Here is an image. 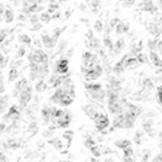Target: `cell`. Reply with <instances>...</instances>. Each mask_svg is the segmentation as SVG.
<instances>
[{
  "instance_id": "cell-12",
  "label": "cell",
  "mask_w": 162,
  "mask_h": 162,
  "mask_svg": "<svg viewBox=\"0 0 162 162\" xmlns=\"http://www.w3.org/2000/svg\"><path fill=\"white\" fill-rule=\"evenodd\" d=\"M42 115L43 119L46 123H49L51 120V108L45 107L42 110Z\"/></svg>"
},
{
  "instance_id": "cell-2",
  "label": "cell",
  "mask_w": 162,
  "mask_h": 162,
  "mask_svg": "<svg viewBox=\"0 0 162 162\" xmlns=\"http://www.w3.org/2000/svg\"><path fill=\"white\" fill-rule=\"evenodd\" d=\"M96 123V129L98 130L99 132H103L104 130H105L110 125V120L106 115L101 114L98 116V118L95 120Z\"/></svg>"
},
{
  "instance_id": "cell-8",
  "label": "cell",
  "mask_w": 162,
  "mask_h": 162,
  "mask_svg": "<svg viewBox=\"0 0 162 162\" xmlns=\"http://www.w3.org/2000/svg\"><path fill=\"white\" fill-rule=\"evenodd\" d=\"M28 87V82L25 79H23L21 80L18 81L16 84H15V92L16 93H20L22 92L24 88H26Z\"/></svg>"
},
{
  "instance_id": "cell-6",
  "label": "cell",
  "mask_w": 162,
  "mask_h": 162,
  "mask_svg": "<svg viewBox=\"0 0 162 162\" xmlns=\"http://www.w3.org/2000/svg\"><path fill=\"white\" fill-rule=\"evenodd\" d=\"M114 128H125V116L124 114H119L114 119L113 122Z\"/></svg>"
},
{
  "instance_id": "cell-31",
  "label": "cell",
  "mask_w": 162,
  "mask_h": 162,
  "mask_svg": "<svg viewBox=\"0 0 162 162\" xmlns=\"http://www.w3.org/2000/svg\"><path fill=\"white\" fill-rule=\"evenodd\" d=\"M153 161H162V155H158L153 159Z\"/></svg>"
},
{
  "instance_id": "cell-17",
  "label": "cell",
  "mask_w": 162,
  "mask_h": 162,
  "mask_svg": "<svg viewBox=\"0 0 162 162\" xmlns=\"http://www.w3.org/2000/svg\"><path fill=\"white\" fill-rule=\"evenodd\" d=\"M92 55H92L91 53L88 52V51L84 53V54L83 55L82 59H83V63L86 67H88V64H89L90 61H91V59H92Z\"/></svg>"
},
{
  "instance_id": "cell-21",
  "label": "cell",
  "mask_w": 162,
  "mask_h": 162,
  "mask_svg": "<svg viewBox=\"0 0 162 162\" xmlns=\"http://www.w3.org/2000/svg\"><path fill=\"white\" fill-rule=\"evenodd\" d=\"M19 42H22V43H26V44H30L32 40H31L30 37L27 34H22V35L19 36Z\"/></svg>"
},
{
  "instance_id": "cell-28",
  "label": "cell",
  "mask_w": 162,
  "mask_h": 162,
  "mask_svg": "<svg viewBox=\"0 0 162 162\" xmlns=\"http://www.w3.org/2000/svg\"><path fill=\"white\" fill-rule=\"evenodd\" d=\"M144 58H145L144 55H142V54H140V55H138V61L140 62V63H145Z\"/></svg>"
},
{
  "instance_id": "cell-14",
  "label": "cell",
  "mask_w": 162,
  "mask_h": 162,
  "mask_svg": "<svg viewBox=\"0 0 162 162\" xmlns=\"http://www.w3.org/2000/svg\"><path fill=\"white\" fill-rule=\"evenodd\" d=\"M14 13L13 11H11V10H9V9H7V10H5L4 11V20L5 22L9 24V23H11L14 20Z\"/></svg>"
},
{
  "instance_id": "cell-24",
  "label": "cell",
  "mask_w": 162,
  "mask_h": 162,
  "mask_svg": "<svg viewBox=\"0 0 162 162\" xmlns=\"http://www.w3.org/2000/svg\"><path fill=\"white\" fill-rule=\"evenodd\" d=\"M84 145H85L86 148H88L89 149L91 147L96 145V142H95L93 140H92V139H87V140H85V142H84Z\"/></svg>"
},
{
  "instance_id": "cell-30",
  "label": "cell",
  "mask_w": 162,
  "mask_h": 162,
  "mask_svg": "<svg viewBox=\"0 0 162 162\" xmlns=\"http://www.w3.org/2000/svg\"><path fill=\"white\" fill-rule=\"evenodd\" d=\"M38 18L37 17V15H33V16H32V18H31V21H32V22H33V23H37L38 22Z\"/></svg>"
},
{
  "instance_id": "cell-7",
  "label": "cell",
  "mask_w": 162,
  "mask_h": 162,
  "mask_svg": "<svg viewBox=\"0 0 162 162\" xmlns=\"http://www.w3.org/2000/svg\"><path fill=\"white\" fill-rule=\"evenodd\" d=\"M20 115V112L18 110V108L16 105H12L10 109H9L7 114H5V119H13L15 120L16 117Z\"/></svg>"
},
{
  "instance_id": "cell-15",
  "label": "cell",
  "mask_w": 162,
  "mask_h": 162,
  "mask_svg": "<svg viewBox=\"0 0 162 162\" xmlns=\"http://www.w3.org/2000/svg\"><path fill=\"white\" fill-rule=\"evenodd\" d=\"M137 62H138V60L136 58H127L124 61V63H123V67L128 68L133 67L134 65H136L137 63Z\"/></svg>"
},
{
  "instance_id": "cell-22",
  "label": "cell",
  "mask_w": 162,
  "mask_h": 162,
  "mask_svg": "<svg viewBox=\"0 0 162 162\" xmlns=\"http://www.w3.org/2000/svg\"><path fill=\"white\" fill-rule=\"evenodd\" d=\"M133 148L132 146H129L128 148H125L123 150V153H124V158H128L132 157V156L133 155Z\"/></svg>"
},
{
  "instance_id": "cell-34",
  "label": "cell",
  "mask_w": 162,
  "mask_h": 162,
  "mask_svg": "<svg viewBox=\"0 0 162 162\" xmlns=\"http://www.w3.org/2000/svg\"><path fill=\"white\" fill-rule=\"evenodd\" d=\"M60 1H67V0H60Z\"/></svg>"
},
{
  "instance_id": "cell-26",
  "label": "cell",
  "mask_w": 162,
  "mask_h": 162,
  "mask_svg": "<svg viewBox=\"0 0 162 162\" xmlns=\"http://www.w3.org/2000/svg\"><path fill=\"white\" fill-rule=\"evenodd\" d=\"M7 33L5 29H0V43H2L7 37Z\"/></svg>"
},
{
  "instance_id": "cell-19",
  "label": "cell",
  "mask_w": 162,
  "mask_h": 162,
  "mask_svg": "<svg viewBox=\"0 0 162 162\" xmlns=\"http://www.w3.org/2000/svg\"><path fill=\"white\" fill-rule=\"evenodd\" d=\"M127 30H128V25L127 26V24H124V23H119V24L117 25V28H116L117 33H127Z\"/></svg>"
},
{
  "instance_id": "cell-33",
  "label": "cell",
  "mask_w": 162,
  "mask_h": 162,
  "mask_svg": "<svg viewBox=\"0 0 162 162\" xmlns=\"http://www.w3.org/2000/svg\"><path fill=\"white\" fill-rule=\"evenodd\" d=\"M4 63V56L0 53V65Z\"/></svg>"
},
{
  "instance_id": "cell-27",
  "label": "cell",
  "mask_w": 162,
  "mask_h": 162,
  "mask_svg": "<svg viewBox=\"0 0 162 162\" xmlns=\"http://www.w3.org/2000/svg\"><path fill=\"white\" fill-rule=\"evenodd\" d=\"M24 54H25V50H24V48L20 47L19 51H18V56H19V57H22V56H24Z\"/></svg>"
},
{
  "instance_id": "cell-32",
  "label": "cell",
  "mask_w": 162,
  "mask_h": 162,
  "mask_svg": "<svg viewBox=\"0 0 162 162\" xmlns=\"http://www.w3.org/2000/svg\"><path fill=\"white\" fill-rule=\"evenodd\" d=\"M5 128H6V125H5L4 123H0V134L4 131Z\"/></svg>"
},
{
  "instance_id": "cell-18",
  "label": "cell",
  "mask_w": 162,
  "mask_h": 162,
  "mask_svg": "<svg viewBox=\"0 0 162 162\" xmlns=\"http://www.w3.org/2000/svg\"><path fill=\"white\" fill-rule=\"evenodd\" d=\"M48 89V85L45 83L44 81H39L36 85V90L37 92H44L46 90Z\"/></svg>"
},
{
  "instance_id": "cell-4",
  "label": "cell",
  "mask_w": 162,
  "mask_h": 162,
  "mask_svg": "<svg viewBox=\"0 0 162 162\" xmlns=\"http://www.w3.org/2000/svg\"><path fill=\"white\" fill-rule=\"evenodd\" d=\"M83 110L85 112L86 114H87V115H88V116L93 121L96 120V118H98L99 115L101 114L94 107L90 106V105L83 106Z\"/></svg>"
},
{
  "instance_id": "cell-25",
  "label": "cell",
  "mask_w": 162,
  "mask_h": 162,
  "mask_svg": "<svg viewBox=\"0 0 162 162\" xmlns=\"http://www.w3.org/2000/svg\"><path fill=\"white\" fill-rule=\"evenodd\" d=\"M157 101L159 105L162 106V86L157 88Z\"/></svg>"
},
{
  "instance_id": "cell-5",
  "label": "cell",
  "mask_w": 162,
  "mask_h": 162,
  "mask_svg": "<svg viewBox=\"0 0 162 162\" xmlns=\"http://www.w3.org/2000/svg\"><path fill=\"white\" fill-rule=\"evenodd\" d=\"M42 43L46 46V48H53L55 47L57 39L54 36L50 35H43L42 37Z\"/></svg>"
},
{
  "instance_id": "cell-9",
  "label": "cell",
  "mask_w": 162,
  "mask_h": 162,
  "mask_svg": "<svg viewBox=\"0 0 162 162\" xmlns=\"http://www.w3.org/2000/svg\"><path fill=\"white\" fill-rule=\"evenodd\" d=\"M150 59H151L152 63L156 67L162 68V60L159 58V56H158L155 52H152H152L150 53Z\"/></svg>"
},
{
  "instance_id": "cell-23",
  "label": "cell",
  "mask_w": 162,
  "mask_h": 162,
  "mask_svg": "<svg viewBox=\"0 0 162 162\" xmlns=\"http://www.w3.org/2000/svg\"><path fill=\"white\" fill-rule=\"evenodd\" d=\"M40 19H41V20H42L43 22L49 23L50 22V20H51V17L50 16V14L47 13V12H45V13H42V15H41Z\"/></svg>"
},
{
  "instance_id": "cell-16",
  "label": "cell",
  "mask_w": 162,
  "mask_h": 162,
  "mask_svg": "<svg viewBox=\"0 0 162 162\" xmlns=\"http://www.w3.org/2000/svg\"><path fill=\"white\" fill-rule=\"evenodd\" d=\"M18 76H19V72H18L17 69L15 67H12L9 71L8 81L9 82H13L17 79Z\"/></svg>"
},
{
  "instance_id": "cell-13",
  "label": "cell",
  "mask_w": 162,
  "mask_h": 162,
  "mask_svg": "<svg viewBox=\"0 0 162 162\" xmlns=\"http://www.w3.org/2000/svg\"><path fill=\"white\" fill-rule=\"evenodd\" d=\"M20 146V143L18 142L17 140H11L5 143V148L10 149H16Z\"/></svg>"
},
{
  "instance_id": "cell-11",
  "label": "cell",
  "mask_w": 162,
  "mask_h": 162,
  "mask_svg": "<svg viewBox=\"0 0 162 162\" xmlns=\"http://www.w3.org/2000/svg\"><path fill=\"white\" fill-rule=\"evenodd\" d=\"M124 46H125V42H124V40L123 39L118 40V42H117L116 43L114 44V47H113L114 53H115L116 55L120 54V53L122 52V51H123V47H124Z\"/></svg>"
},
{
  "instance_id": "cell-29",
  "label": "cell",
  "mask_w": 162,
  "mask_h": 162,
  "mask_svg": "<svg viewBox=\"0 0 162 162\" xmlns=\"http://www.w3.org/2000/svg\"><path fill=\"white\" fill-rule=\"evenodd\" d=\"M7 157L3 153L0 152V161H7Z\"/></svg>"
},
{
  "instance_id": "cell-10",
  "label": "cell",
  "mask_w": 162,
  "mask_h": 162,
  "mask_svg": "<svg viewBox=\"0 0 162 162\" xmlns=\"http://www.w3.org/2000/svg\"><path fill=\"white\" fill-rule=\"evenodd\" d=\"M114 144L116 147H118V148L124 150L125 148H128L129 146H132V142L130 140H118L116 142L114 143Z\"/></svg>"
},
{
  "instance_id": "cell-20",
  "label": "cell",
  "mask_w": 162,
  "mask_h": 162,
  "mask_svg": "<svg viewBox=\"0 0 162 162\" xmlns=\"http://www.w3.org/2000/svg\"><path fill=\"white\" fill-rule=\"evenodd\" d=\"M89 150L90 152H91V153L95 157H100V156H101V149L99 148L98 146L94 145V146H92V147L90 148Z\"/></svg>"
},
{
  "instance_id": "cell-1",
  "label": "cell",
  "mask_w": 162,
  "mask_h": 162,
  "mask_svg": "<svg viewBox=\"0 0 162 162\" xmlns=\"http://www.w3.org/2000/svg\"><path fill=\"white\" fill-rule=\"evenodd\" d=\"M32 92L33 89L31 87H27L24 88L22 92L20 93V99H19V104H20V109H23L26 106L32 98Z\"/></svg>"
},
{
  "instance_id": "cell-3",
  "label": "cell",
  "mask_w": 162,
  "mask_h": 162,
  "mask_svg": "<svg viewBox=\"0 0 162 162\" xmlns=\"http://www.w3.org/2000/svg\"><path fill=\"white\" fill-rule=\"evenodd\" d=\"M68 60L61 59L56 63V72L61 75H66L68 72Z\"/></svg>"
}]
</instances>
